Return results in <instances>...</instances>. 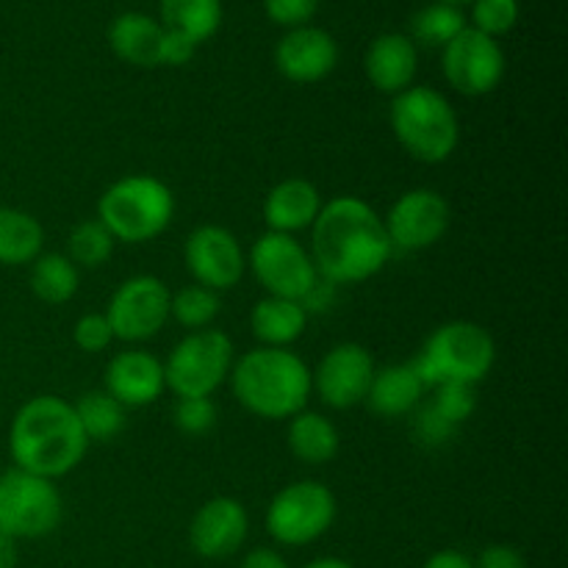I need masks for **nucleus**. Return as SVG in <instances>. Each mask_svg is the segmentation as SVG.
Listing matches in <instances>:
<instances>
[{
  "instance_id": "nucleus-26",
  "label": "nucleus",
  "mask_w": 568,
  "mask_h": 568,
  "mask_svg": "<svg viewBox=\"0 0 568 568\" xmlns=\"http://www.w3.org/2000/svg\"><path fill=\"white\" fill-rule=\"evenodd\" d=\"M161 20L166 31L200 44L220 31L222 0H161Z\"/></svg>"
},
{
  "instance_id": "nucleus-27",
  "label": "nucleus",
  "mask_w": 568,
  "mask_h": 568,
  "mask_svg": "<svg viewBox=\"0 0 568 568\" xmlns=\"http://www.w3.org/2000/svg\"><path fill=\"white\" fill-rule=\"evenodd\" d=\"M81 272L67 255H39L31 266V292L48 305H64L75 297Z\"/></svg>"
},
{
  "instance_id": "nucleus-25",
  "label": "nucleus",
  "mask_w": 568,
  "mask_h": 568,
  "mask_svg": "<svg viewBox=\"0 0 568 568\" xmlns=\"http://www.w3.org/2000/svg\"><path fill=\"white\" fill-rule=\"evenodd\" d=\"M44 227L33 214L0 205V266H26L42 255Z\"/></svg>"
},
{
  "instance_id": "nucleus-5",
  "label": "nucleus",
  "mask_w": 568,
  "mask_h": 568,
  "mask_svg": "<svg viewBox=\"0 0 568 568\" xmlns=\"http://www.w3.org/2000/svg\"><path fill=\"white\" fill-rule=\"evenodd\" d=\"M392 131L405 153L422 164L453 159L460 142V120L453 103L430 87H408L394 94Z\"/></svg>"
},
{
  "instance_id": "nucleus-41",
  "label": "nucleus",
  "mask_w": 568,
  "mask_h": 568,
  "mask_svg": "<svg viewBox=\"0 0 568 568\" xmlns=\"http://www.w3.org/2000/svg\"><path fill=\"white\" fill-rule=\"evenodd\" d=\"M422 568H475V560L458 549H442V552L430 555Z\"/></svg>"
},
{
  "instance_id": "nucleus-43",
  "label": "nucleus",
  "mask_w": 568,
  "mask_h": 568,
  "mask_svg": "<svg viewBox=\"0 0 568 568\" xmlns=\"http://www.w3.org/2000/svg\"><path fill=\"white\" fill-rule=\"evenodd\" d=\"M303 568H355V566L347 564V560H342V558H320V560H311V564Z\"/></svg>"
},
{
  "instance_id": "nucleus-19",
  "label": "nucleus",
  "mask_w": 568,
  "mask_h": 568,
  "mask_svg": "<svg viewBox=\"0 0 568 568\" xmlns=\"http://www.w3.org/2000/svg\"><path fill=\"white\" fill-rule=\"evenodd\" d=\"M322 211V194L305 178H286L275 183L264 197V222L272 233L311 231Z\"/></svg>"
},
{
  "instance_id": "nucleus-42",
  "label": "nucleus",
  "mask_w": 568,
  "mask_h": 568,
  "mask_svg": "<svg viewBox=\"0 0 568 568\" xmlns=\"http://www.w3.org/2000/svg\"><path fill=\"white\" fill-rule=\"evenodd\" d=\"M0 568H17V541L0 532Z\"/></svg>"
},
{
  "instance_id": "nucleus-33",
  "label": "nucleus",
  "mask_w": 568,
  "mask_h": 568,
  "mask_svg": "<svg viewBox=\"0 0 568 568\" xmlns=\"http://www.w3.org/2000/svg\"><path fill=\"white\" fill-rule=\"evenodd\" d=\"M471 20H475L471 28H477L486 37H503L519 20V0H475Z\"/></svg>"
},
{
  "instance_id": "nucleus-7",
  "label": "nucleus",
  "mask_w": 568,
  "mask_h": 568,
  "mask_svg": "<svg viewBox=\"0 0 568 568\" xmlns=\"http://www.w3.org/2000/svg\"><path fill=\"white\" fill-rule=\"evenodd\" d=\"M233 342L222 331H192L175 344L164 364L166 388L183 397H211L231 377Z\"/></svg>"
},
{
  "instance_id": "nucleus-18",
  "label": "nucleus",
  "mask_w": 568,
  "mask_h": 568,
  "mask_svg": "<svg viewBox=\"0 0 568 568\" xmlns=\"http://www.w3.org/2000/svg\"><path fill=\"white\" fill-rule=\"evenodd\" d=\"M164 364L148 349L116 353L105 366V392L122 408H142L164 394Z\"/></svg>"
},
{
  "instance_id": "nucleus-20",
  "label": "nucleus",
  "mask_w": 568,
  "mask_h": 568,
  "mask_svg": "<svg viewBox=\"0 0 568 568\" xmlns=\"http://www.w3.org/2000/svg\"><path fill=\"white\" fill-rule=\"evenodd\" d=\"M366 78L377 92L399 94L414 83L419 53L414 39L405 33H381L366 50Z\"/></svg>"
},
{
  "instance_id": "nucleus-6",
  "label": "nucleus",
  "mask_w": 568,
  "mask_h": 568,
  "mask_svg": "<svg viewBox=\"0 0 568 568\" xmlns=\"http://www.w3.org/2000/svg\"><path fill=\"white\" fill-rule=\"evenodd\" d=\"M175 216V197L153 175H128L111 183L98 200V220L114 242L144 244L159 239Z\"/></svg>"
},
{
  "instance_id": "nucleus-4",
  "label": "nucleus",
  "mask_w": 568,
  "mask_h": 568,
  "mask_svg": "<svg viewBox=\"0 0 568 568\" xmlns=\"http://www.w3.org/2000/svg\"><path fill=\"white\" fill-rule=\"evenodd\" d=\"M494 361H497V344L491 333L477 322L455 320L436 327L410 364L425 388H436L442 383L477 386L494 369Z\"/></svg>"
},
{
  "instance_id": "nucleus-13",
  "label": "nucleus",
  "mask_w": 568,
  "mask_h": 568,
  "mask_svg": "<svg viewBox=\"0 0 568 568\" xmlns=\"http://www.w3.org/2000/svg\"><path fill=\"white\" fill-rule=\"evenodd\" d=\"M183 261L194 283L211 292H227L236 286L247 270V255L227 227L200 225L183 244Z\"/></svg>"
},
{
  "instance_id": "nucleus-11",
  "label": "nucleus",
  "mask_w": 568,
  "mask_h": 568,
  "mask_svg": "<svg viewBox=\"0 0 568 568\" xmlns=\"http://www.w3.org/2000/svg\"><path fill=\"white\" fill-rule=\"evenodd\" d=\"M170 288L164 281L153 275L128 277L111 294L105 320H109L111 333L120 342H148L159 336L170 322Z\"/></svg>"
},
{
  "instance_id": "nucleus-44",
  "label": "nucleus",
  "mask_w": 568,
  "mask_h": 568,
  "mask_svg": "<svg viewBox=\"0 0 568 568\" xmlns=\"http://www.w3.org/2000/svg\"><path fill=\"white\" fill-rule=\"evenodd\" d=\"M438 3H447V6H455V9H458L460 3H475V0H438Z\"/></svg>"
},
{
  "instance_id": "nucleus-3",
  "label": "nucleus",
  "mask_w": 568,
  "mask_h": 568,
  "mask_svg": "<svg viewBox=\"0 0 568 568\" xmlns=\"http://www.w3.org/2000/svg\"><path fill=\"white\" fill-rule=\"evenodd\" d=\"M231 386L239 403L258 419H292L311 397V369L288 347H255L233 361Z\"/></svg>"
},
{
  "instance_id": "nucleus-8",
  "label": "nucleus",
  "mask_w": 568,
  "mask_h": 568,
  "mask_svg": "<svg viewBox=\"0 0 568 568\" xmlns=\"http://www.w3.org/2000/svg\"><path fill=\"white\" fill-rule=\"evenodd\" d=\"M64 516V499L48 477L22 469L0 475V532L14 541L44 538L59 527Z\"/></svg>"
},
{
  "instance_id": "nucleus-14",
  "label": "nucleus",
  "mask_w": 568,
  "mask_h": 568,
  "mask_svg": "<svg viewBox=\"0 0 568 568\" xmlns=\"http://www.w3.org/2000/svg\"><path fill=\"white\" fill-rule=\"evenodd\" d=\"M453 211L444 194L436 189H410L399 194L397 203L383 216L394 250H427L438 244L447 233Z\"/></svg>"
},
{
  "instance_id": "nucleus-2",
  "label": "nucleus",
  "mask_w": 568,
  "mask_h": 568,
  "mask_svg": "<svg viewBox=\"0 0 568 568\" xmlns=\"http://www.w3.org/2000/svg\"><path fill=\"white\" fill-rule=\"evenodd\" d=\"M89 438L83 436L75 408L53 394L31 397L11 419L9 453L17 469L31 475L64 477L87 458Z\"/></svg>"
},
{
  "instance_id": "nucleus-21",
  "label": "nucleus",
  "mask_w": 568,
  "mask_h": 568,
  "mask_svg": "<svg viewBox=\"0 0 568 568\" xmlns=\"http://www.w3.org/2000/svg\"><path fill=\"white\" fill-rule=\"evenodd\" d=\"M164 26L142 11H125L109 28V44L122 61L133 67H159Z\"/></svg>"
},
{
  "instance_id": "nucleus-9",
  "label": "nucleus",
  "mask_w": 568,
  "mask_h": 568,
  "mask_svg": "<svg viewBox=\"0 0 568 568\" xmlns=\"http://www.w3.org/2000/svg\"><path fill=\"white\" fill-rule=\"evenodd\" d=\"M336 521V497L316 480L281 488L266 508V530L283 547H308Z\"/></svg>"
},
{
  "instance_id": "nucleus-32",
  "label": "nucleus",
  "mask_w": 568,
  "mask_h": 568,
  "mask_svg": "<svg viewBox=\"0 0 568 568\" xmlns=\"http://www.w3.org/2000/svg\"><path fill=\"white\" fill-rule=\"evenodd\" d=\"M430 405L453 427L464 425L477 408L475 386H469V383H442V386H436V399Z\"/></svg>"
},
{
  "instance_id": "nucleus-39",
  "label": "nucleus",
  "mask_w": 568,
  "mask_h": 568,
  "mask_svg": "<svg viewBox=\"0 0 568 568\" xmlns=\"http://www.w3.org/2000/svg\"><path fill=\"white\" fill-rule=\"evenodd\" d=\"M194 50L197 44L192 39L181 37L175 31H166L164 28V42H161V64H170V67H183L186 61H192Z\"/></svg>"
},
{
  "instance_id": "nucleus-36",
  "label": "nucleus",
  "mask_w": 568,
  "mask_h": 568,
  "mask_svg": "<svg viewBox=\"0 0 568 568\" xmlns=\"http://www.w3.org/2000/svg\"><path fill=\"white\" fill-rule=\"evenodd\" d=\"M264 9L272 22L286 28H300L316 14L320 0H264Z\"/></svg>"
},
{
  "instance_id": "nucleus-38",
  "label": "nucleus",
  "mask_w": 568,
  "mask_h": 568,
  "mask_svg": "<svg viewBox=\"0 0 568 568\" xmlns=\"http://www.w3.org/2000/svg\"><path fill=\"white\" fill-rule=\"evenodd\" d=\"M453 430L455 427L449 425L447 419H442L433 405L422 408L419 419H416V433H419L422 442H427V444H444L449 436H453Z\"/></svg>"
},
{
  "instance_id": "nucleus-10",
  "label": "nucleus",
  "mask_w": 568,
  "mask_h": 568,
  "mask_svg": "<svg viewBox=\"0 0 568 568\" xmlns=\"http://www.w3.org/2000/svg\"><path fill=\"white\" fill-rule=\"evenodd\" d=\"M247 266L258 277L261 286L270 297L297 300L303 303L314 286L320 283L311 253L288 233L266 231L258 242L250 247Z\"/></svg>"
},
{
  "instance_id": "nucleus-30",
  "label": "nucleus",
  "mask_w": 568,
  "mask_h": 568,
  "mask_svg": "<svg viewBox=\"0 0 568 568\" xmlns=\"http://www.w3.org/2000/svg\"><path fill=\"white\" fill-rule=\"evenodd\" d=\"M466 28L460 9L447 3H430L419 9L410 20V31H414L416 42L427 44V48H447L455 37Z\"/></svg>"
},
{
  "instance_id": "nucleus-12",
  "label": "nucleus",
  "mask_w": 568,
  "mask_h": 568,
  "mask_svg": "<svg viewBox=\"0 0 568 568\" xmlns=\"http://www.w3.org/2000/svg\"><path fill=\"white\" fill-rule=\"evenodd\" d=\"M442 64L449 87L466 98L494 92L505 75V53L497 39L469 26L444 48Z\"/></svg>"
},
{
  "instance_id": "nucleus-29",
  "label": "nucleus",
  "mask_w": 568,
  "mask_h": 568,
  "mask_svg": "<svg viewBox=\"0 0 568 568\" xmlns=\"http://www.w3.org/2000/svg\"><path fill=\"white\" fill-rule=\"evenodd\" d=\"M114 236L105 231L103 222L94 220L78 222L72 227L70 239H67V258L78 266V270H98V266L109 264L114 255Z\"/></svg>"
},
{
  "instance_id": "nucleus-24",
  "label": "nucleus",
  "mask_w": 568,
  "mask_h": 568,
  "mask_svg": "<svg viewBox=\"0 0 568 568\" xmlns=\"http://www.w3.org/2000/svg\"><path fill=\"white\" fill-rule=\"evenodd\" d=\"M288 449L297 460L311 466L331 464L342 447L336 425L327 416L314 414V410H300L297 416L288 419Z\"/></svg>"
},
{
  "instance_id": "nucleus-17",
  "label": "nucleus",
  "mask_w": 568,
  "mask_h": 568,
  "mask_svg": "<svg viewBox=\"0 0 568 568\" xmlns=\"http://www.w3.org/2000/svg\"><path fill=\"white\" fill-rule=\"evenodd\" d=\"M275 64L294 83H316L338 64V44L327 31L314 26L292 28L275 48Z\"/></svg>"
},
{
  "instance_id": "nucleus-28",
  "label": "nucleus",
  "mask_w": 568,
  "mask_h": 568,
  "mask_svg": "<svg viewBox=\"0 0 568 568\" xmlns=\"http://www.w3.org/2000/svg\"><path fill=\"white\" fill-rule=\"evenodd\" d=\"M72 408L89 444L111 442L125 427V408L109 392H87L78 403H72Z\"/></svg>"
},
{
  "instance_id": "nucleus-34",
  "label": "nucleus",
  "mask_w": 568,
  "mask_h": 568,
  "mask_svg": "<svg viewBox=\"0 0 568 568\" xmlns=\"http://www.w3.org/2000/svg\"><path fill=\"white\" fill-rule=\"evenodd\" d=\"M216 425V405L211 397H183L175 405V427L186 436H205Z\"/></svg>"
},
{
  "instance_id": "nucleus-1",
  "label": "nucleus",
  "mask_w": 568,
  "mask_h": 568,
  "mask_svg": "<svg viewBox=\"0 0 568 568\" xmlns=\"http://www.w3.org/2000/svg\"><path fill=\"white\" fill-rule=\"evenodd\" d=\"M311 261L322 281L361 283L375 277L392 258L394 247L383 216L355 194L322 203L311 225Z\"/></svg>"
},
{
  "instance_id": "nucleus-31",
  "label": "nucleus",
  "mask_w": 568,
  "mask_h": 568,
  "mask_svg": "<svg viewBox=\"0 0 568 568\" xmlns=\"http://www.w3.org/2000/svg\"><path fill=\"white\" fill-rule=\"evenodd\" d=\"M220 294L194 283V286H183L181 292L172 294L170 316L178 325L186 327L189 333L205 331L220 316Z\"/></svg>"
},
{
  "instance_id": "nucleus-16",
  "label": "nucleus",
  "mask_w": 568,
  "mask_h": 568,
  "mask_svg": "<svg viewBox=\"0 0 568 568\" xmlns=\"http://www.w3.org/2000/svg\"><path fill=\"white\" fill-rule=\"evenodd\" d=\"M250 532V516L239 499L214 497L194 514L189 544L205 560H225L242 549Z\"/></svg>"
},
{
  "instance_id": "nucleus-40",
  "label": "nucleus",
  "mask_w": 568,
  "mask_h": 568,
  "mask_svg": "<svg viewBox=\"0 0 568 568\" xmlns=\"http://www.w3.org/2000/svg\"><path fill=\"white\" fill-rule=\"evenodd\" d=\"M239 568H288V564L283 560L281 552H275V549L258 547L253 549V552L244 555L242 566Z\"/></svg>"
},
{
  "instance_id": "nucleus-23",
  "label": "nucleus",
  "mask_w": 568,
  "mask_h": 568,
  "mask_svg": "<svg viewBox=\"0 0 568 568\" xmlns=\"http://www.w3.org/2000/svg\"><path fill=\"white\" fill-rule=\"evenodd\" d=\"M305 325H308V311H305L303 303L270 297V294L258 300L253 305V314H250L253 336L264 347H288V344H294L303 336Z\"/></svg>"
},
{
  "instance_id": "nucleus-22",
  "label": "nucleus",
  "mask_w": 568,
  "mask_h": 568,
  "mask_svg": "<svg viewBox=\"0 0 568 568\" xmlns=\"http://www.w3.org/2000/svg\"><path fill=\"white\" fill-rule=\"evenodd\" d=\"M425 392L427 388L419 381V375H416L414 364H394L375 369L366 403H369V408L377 416L397 419V416L410 414L422 403V394Z\"/></svg>"
},
{
  "instance_id": "nucleus-15",
  "label": "nucleus",
  "mask_w": 568,
  "mask_h": 568,
  "mask_svg": "<svg viewBox=\"0 0 568 568\" xmlns=\"http://www.w3.org/2000/svg\"><path fill=\"white\" fill-rule=\"evenodd\" d=\"M375 358L361 344H336L325 358L311 372V388L320 394L325 405L336 410L355 408L366 403L372 377H375Z\"/></svg>"
},
{
  "instance_id": "nucleus-35",
  "label": "nucleus",
  "mask_w": 568,
  "mask_h": 568,
  "mask_svg": "<svg viewBox=\"0 0 568 568\" xmlns=\"http://www.w3.org/2000/svg\"><path fill=\"white\" fill-rule=\"evenodd\" d=\"M72 342H75L83 353H103V349L114 342V333H111L105 314L81 316V320L75 322V327H72Z\"/></svg>"
},
{
  "instance_id": "nucleus-37",
  "label": "nucleus",
  "mask_w": 568,
  "mask_h": 568,
  "mask_svg": "<svg viewBox=\"0 0 568 568\" xmlns=\"http://www.w3.org/2000/svg\"><path fill=\"white\" fill-rule=\"evenodd\" d=\"M475 568H530L527 566L525 555L519 552L510 544H491L480 552V558L475 560Z\"/></svg>"
}]
</instances>
